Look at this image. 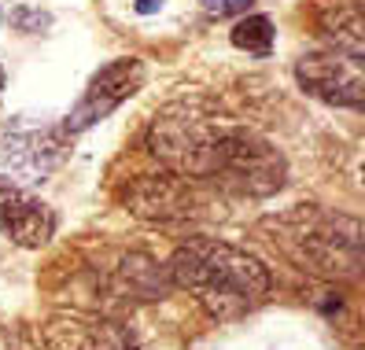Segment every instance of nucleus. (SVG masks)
<instances>
[{
  "mask_svg": "<svg viewBox=\"0 0 365 350\" xmlns=\"http://www.w3.org/2000/svg\"><path fill=\"white\" fill-rule=\"evenodd\" d=\"M166 277L214 321H236L269 299L273 277L255 254L210 236H192L170 254Z\"/></svg>",
  "mask_w": 365,
  "mask_h": 350,
  "instance_id": "nucleus-1",
  "label": "nucleus"
},
{
  "mask_svg": "<svg viewBox=\"0 0 365 350\" xmlns=\"http://www.w3.org/2000/svg\"><path fill=\"white\" fill-rule=\"evenodd\" d=\"M259 232L295 269L321 280H354L361 273L365 229L354 214L299 203L259 222Z\"/></svg>",
  "mask_w": 365,
  "mask_h": 350,
  "instance_id": "nucleus-2",
  "label": "nucleus"
},
{
  "mask_svg": "<svg viewBox=\"0 0 365 350\" xmlns=\"http://www.w3.org/2000/svg\"><path fill=\"white\" fill-rule=\"evenodd\" d=\"M232 129L236 125L225 122L218 111H210L203 100H178L152 122L148 148L178 177L214 181Z\"/></svg>",
  "mask_w": 365,
  "mask_h": 350,
  "instance_id": "nucleus-3",
  "label": "nucleus"
},
{
  "mask_svg": "<svg viewBox=\"0 0 365 350\" xmlns=\"http://www.w3.org/2000/svg\"><path fill=\"white\" fill-rule=\"evenodd\" d=\"M284 159L269 140H262L259 133L236 125L229 133L225 155L218 166V177L214 185L232 188L240 195H273L277 188H284Z\"/></svg>",
  "mask_w": 365,
  "mask_h": 350,
  "instance_id": "nucleus-4",
  "label": "nucleus"
},
{
  "mask_svg": "<svg viewBox=\"0 0 365 350\" xmlns=\"http://www.w3.org/2000/svg\"><path fill=\"white\" fill-rule=\"evenodd\" d=\"M41 346L45 350H140V339L130 324L103 314L59 310L41 324Z\"/></svg>",
  "mask_w": 365,
  "mask_h": 350,
  "instance_id": "nucleus-5",
  "label": "nucleus"
},
{
  "mask_svg": "<svg viewBox=\"0 0 365 350\" xmlns=\"http://www.w3.org/2000/svg\"><path fill=\"white\" fill-rule=\"evenodd\" d=\"M295 81L317 100L332 107L361 111L365 103V74L354 56L343 52H310L295 63Z\"/></svg>",
  "mask_w": 365,
  "mask_h": 350,
  "instance_id": "nucleus-6",
  "label": "nucleus"
},
{
  "mask_svg": "<svg viewBox=\"0 0 365 350\" xmlns=\"http://www.w3.org/2000/svg\"><path fill=\"white\" fill-rule=\"evenodd\" d=\"M125 207L148 225H185L192 217H200V195L188 177H178L166 170L133 181L125 192Z\"/></svg>",
  "mask_w": 365,
  "mask_h": 350,
  "instance_id": "nucleus-7",
  "label": "nucleus"
},
{
  "mask_svg": "<svg viewBox=\"0 0 365 350\" xmlns=\"http://www.w3.org/2000/svg\"><path fill=\"white\" fill-rule=\"evenodd\" d=\"M140 81H144L140 59H115L107 67H100L93 81L85 85V93L74 103V111L67 115V122H63V133H85L89 125L103 122L115 107H122L140 89Z\"/></svg>",
  "mask_w": 365,
  "mask_h": 350,
  "instance_id": "nucleus-8",
  "label": "nucleus"
},
{
  "mask_svg": "<svg viewBox=\"0 0 365 350\" xmlns=\"http://www.w3.org/2000/svg\"><path fill=\"white\" fill-rule=\"evenodd\" d=\"M59 151L63 140L56 129L34 125L26 118L4 125V133H0V163L26 181H45L52 166L59 163Z\"/></svg>",
  "mask_w": 365,
  "mask_h": 350,
  "instance_id": "nucleus-9",
  "label": "nucleus"
},
{
  "mask_svg": "<svg viewBox=\"0 0 365 350\" xmlns=\"http://www.w3.org/2000/svg\"><path fill=\"white\" fill-rule=\"evenodd\" d=\"M0 232L19 247H45L56 236V214L19 181L0 177Z\"/></svg>",
  "mask_w": 365,
  "mask_h": 350,
  "instance_id": "nucleus-10",
  "label": "nucleus"
},
{
  "mask_svg": "<svg viewBox=\"0 0 365 350\" xmlns=\"http://www.w3.org/2000/svg\"><path fill=\"white\" fill-rule=\"evenodd\" d=\"M361 11L351 4V8H336L325 23H321V34H325L332 45H336V52H343V56H354V59H361V52H365V37H361Z\"/></svg>",
  "mask_w": 365,
  "mask_h": 350,
  "instance_id": "nucleus-11",
  "label": "nucleus"
},
{
  "mask_svg": "<svg viewBox=\"0 0 365 350\" xmlns=\"http://www.w3.org/2000/svg\"><path fill=\"white\" fill-rule=\"evenodd\" d=\"M273 37H277V30L266 15H247L232 26V45L240 52H251V56H269Z\"/></svg>",
  "mask_w": 365,
  "mask_h": 350,
  "instance_id": "nucleus-12",
  "label": "nucleus"
},
{
  "mask_svg": "<svg viewBox=\"0 0 365 350\" xmlns=\"http://www.w3.org/2000/svg\"><path fill=\"white\" fill-rule=\"evenodd\" d=\"M200 4H203V11L207 15H236V11H244L247 4H251V0H200Z\"/></svg>",
  "mask_w": 365,
  "mask_h": 350,
  "instance_id": "nucleus-13",
  "label": "nucleus"
},
{
  "mask_svg": "<svg viewBox=\"0 0 365 350\" xmlns=\"http://www.w3.org/2000/svg\"><path fill=\"white\" fill-rule=\"evenodd\" d=\"M155 8H163V0H137V11L140 15H152Z\"/></svg>",
  "mask_w": 365,
  "mask_h": 350,
  "instance_id": "nucleus-14",
  "label": "nucleus"
},
{
  "mask_svg": "<svg viewBox=\"0 0 365 350\" xmlns=\"http://www.w3.org/2000/svg\"><path fill=\"white\" fill-rule=\"evenodd\" d=\"M0 93H4V71H0Z\"/></svg>",
  "mask_w": 365,
  "mask_h": 350,
  "instance_id": "nucleus-15",
  "label": "nucleus"
}]
</instances>
